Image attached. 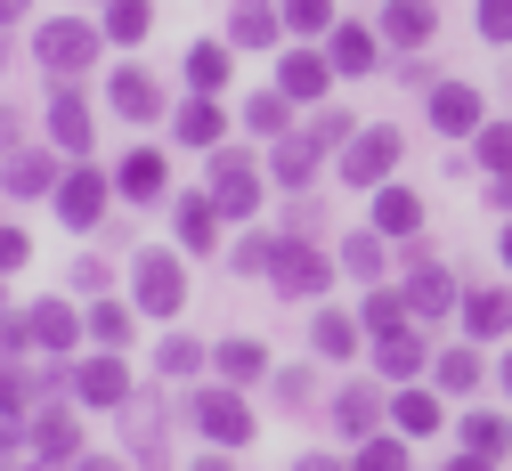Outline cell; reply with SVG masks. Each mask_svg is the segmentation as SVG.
Here are the masks:
<instances>
[{
    "label": "cell",
    "mask_w": 512,
    "mask_h": 471,
    "mask_svg": "<svg viewBox=\"0 0 512 471\" xmlns=\"http://www.w3.org/2000/svg\"><path fill=\"white\" fill-rule=\"evenodd\" d=\"M269 277H277V293H285V301H309V293H326L334 260H326V252H309V244H293V236H277V260H269Z\"/></svg>",
    "instance_id": "1"
},
{
    "label": "cell",
    "mask_w": 512,
    "mask_h": 471,
    "mask_svg": "<svg viewBox=\"0 0 512 471\" xmlns=\"http://www.w3.org/2000/svg\"><path fill=\"white\" fill-rule=\"evenodd\" d=\"M212 204L228 220H252L261 212V171H252V155H212Z\"/></svg>",
    "instance_id": "2"
},
{
    "label": "cell",
    "mask_w": 512,
    "mask_h": 471,
    "mask_svg": "<svg viewBox=\"0 0 512 471\" xmlns=\"http://www.w3.org/2000/svg\"><path fill=\"white\" fill-rule=\"evenodd\" d=\"M179 301H187V268L171 252H139V309L147 317H179Z\"/></svg>",
    "instance_id": "3"
},
{
    "label": "cell",
    "mask_w": 512,
    "mask_h": 471,
    "mask_svg": "<svg viewBox=\"0 0 512 471\" xmlns=\"http://www.w3.org/2000/svg\"><path fill=\"white\" fill-rule=\"evenodd\" d=\"M196 431L220 439V447H244V439H252V407H244L236 390H204V398H196Z\"/></svg>",
    "instance_id": "4"
},
{
    "label": "cell",
    "mask_w": 512,
    "mask_h": 471,
    "mask_svg": "<svg viewBox=\"0 0 512 471\" xmlns=\"http://www.w3.org/2000/svg\"><path fill=\"white\" fill-rule=\"evenodd\" d=\"M90 57H98V33H90V25H74V17H57V25L41 33V65H49V74H66V82H74Z\"/></svg>",
    "instance_id": "5"
},
{
    "label": "cell",
    "mask_w": 512,
    "mask_h": 471,
    "mask_svg": "<svg viewBox=\"0 0 512 471\" xmlns=\"http://www.w3.org/2000/svg\"><path fill=\"white\" fill-rule=\"evenodd\" d=\"M391 163H399V130H358L350 155H342V179H350V187H374Z\"/></svg>",
    "instance_id": "6"
},
{
    "label": "cell",
    "mask_w": 512,
    "mask_h": 471,
    "mask_svg": "<svg viewBox=\"0 0 512 471\" xmlns=\"http://www.w3.org/2000/svg\"><path fill=\"white\" fill-rule=\"evenodd\" d=\"M106 212V179L98 171H66V179H57V220H66V228H90Z\"/></svg>",
    "instance_id": "7"
},
{
    "label": "cell",
    "mask_w": 512,
    "mask_h": 471,
    "mask_svg": "<svg viewBox=\"0 0 512 471\" xmlns=\"http://www.w3.org/2000/svg\"><path fill=\"white\" fill-rule=\"evenodd\" d=\"M74 390L90 398V407H122V398H131V374H122V350H114V358H90V366H74Z\"/></svg>",
    "instance_id": "8"
},
{
    "label": "cell",
    "mask_w": 512,
    "mask_h": 471,
    "mask_svg": "<svg viewBox=\"0 0 512 471\" xmlns=\"http://www.w3.org/2000/svg\"><path fill=\"white\" fill-rule=\"evenodd\" d=\"M431 122H439V130H456V139H464V130H480V90L439 82V90H431Z\"/></svg>",
    "instance_id": "9"
},
{
    "label": "cell",
    "mask_w": 512,
    "mask_h": 471,
    "mask_svg": "<svg viewBox=\"0 0 512 471\" xmlns=\"http://www.w3.org/2000/svg\"><path fill=\"white\" fill-rule=\"evenodd\" d=\"M25 439H33V455H41V463H74V447H82L74 415H49V407L33 415V431H25Z\"/></svg>",
    "instance_id": "10"
},
{
    "label": "cell",
    "mask_w": 512,
    "mask_h": 471,
    "mask_svg": "<svg viewBox=\"0 0 512 471\" xmlns=\"http://www.w3.org/2000/svg\"><path fill=\"white\" fill-rule=\"evenodd\" d=\"M407 309L415 317H447V309H456V277H447V268H415V285H407Z\"/></svg>",
    "instance_id": "11"
},
{
    "label": "cell",
    "mask_w": 512,
    "mask_h": 471,
    "mask_svg": "<svg viewBox=\"0 0 512 471\" xmlns=\"http://www.w3.org/2000/svg\"><path fill=\"white\" fill-rule=\"evenodd\" d=\"M431 25H439V9H431V0H391V9H382V33H391L399 49L431 41Z\"/></svg>",
    "instance_id": "12"
},
{
    "label": "cell",
    "mask_w": 512,
    "mask_h": 471,
    "mask_svg": "<svg viewBox=\"0 0 512 471\" xmlns=\"http://www.w3.org/2000/svg\"><path fill=\"white\" fill-rule=\"evenodd\" d=\"M106 98H114V114H122V122H155V106H163V98H155V82H147V74H131V65L114 74V90H106Z\"/></svg>",
    "instance_id": "13"
},
{
    "label": "cell",
    "mask_w": 512,
    "mask_h": 471,
    "mask_svg": "<svg viewBox=\"0 0 512 471\" xmlns=\"http://www.w3.org/2000/svg\"><path fill=\"white\" fill-rule=\"evenodd\" d=\"M49 139H57V147H66V155H82V147H90V106H82L74 90H66V98H57V106H49Z\"/></svg>",
    "instance_id": "14"
},
{
    "label": "cell",
    "mask_w": 512,
    "mask_h": 471,
    "mask_svg": "<svg viewBox=\"0 0 512 471\" xmlns=\"http://www.w3.org/2000/svg\"><path fill=\"white\" fill-rule=\"evenodd\" d=\"M374 228H382V236H415V228H423V204H415L407 187H382V195H374Z\"/></svg>",
    "instance_id": "15"
},
{
    "label": "cell",
    "mask_w": 512,
    "mask_h": 471,
    "mask_svg": "<svg viewBox=\"0 0 512 471\" xmlns=\"http://www.w3.org/2000/svg\"><path fill=\"white\" fill-rule=\"evenodd\" d=\"M220 130H228V114H220L212 98H187V106H179V139H187V147H220Z\"/></svg>",
    "instance_id": "16"
},
{
    "label": "cell",
    "mask_w": 512,
    "mask_h": 471,
    "mask_svg": "<svg viewBox=\"0 0 512 471\" xmlns=\"http://www.w3.org/2000/svg\"><path fill=\"white\" fill-rule=\"evenodd\" d=\"M326 82H334V65H326V57H309V49L285 57V98H317Z\"/></svg>",
    "instance_id": "17"
},
{
    "label": "cell",
    "mask_w": 512,
    "mask_h": 471,
    "mask_svg": "<svg viewBox=\"0 0 512 471\" xmlns=\"http://www.w3.org/2000/svg\"><path fill=\"white\" fill-rule=\"evenodd\" d=\"M25 333H33V342H41V350H74V333H82V325H74V309H57V301H41Z\"/></svg>",
    "instance_id": "18"
},
{
    "label": "cell",
    "mask_w": 512,
    "mask_h": 471,
    "mask_svg": "<svg viewBox=\"0 0 512 471\" xmlns=\"http://www.w3.org/2000/svg\"><path fill=\"white\" fill-rule=\"evenodd\" d=\"M317 147H326L317 130H309V139H277V179H285V187H309V171H317Z\"/></svg>",
    "instance_id": "19"
},
{
    "label": "cell",
    "mask_w": 512,
    "mask_h": 471,
    "mask_svg": "<svg viewBox=\"0 0 512 471\" xmlns=\"http://www.w3.org/2000/svg\"><path fill=\"white\" fill-rule=\"evenodd\" d=\"M464 325L480 333V342H496V333L512 325V293H472V301H464Z\"/></svg>",
    "instance_id": "20"
},
{
    "label": "cell",
    "mask_w": 512,
    "mask_h": 471,
    "mask_svg": "<svg viewBox=\"0 0 512 471\" xmlns=\"http://www.w3.org/2000/svg\"><path fill=\"white\" fill-rule=\"evenodd\" d=\"M114 179H122V195H139V204H147V195H163V155H155V147H139Z\"/></svg>",
    "instance_id": "21"
},
{
    "label": "cell",
    "mask_w": 512,
    "mask_h": 471,
    "mask_svg": "<svg viewBox=\"0 0 512 471\" xmlns=\"http://www.w3.org/2000/svg\"><path fill=\"white\" fill-rule=\"evenodd\" d=\"M57 171H49V155H9V163H0V187H9V195H41Z\"/></svg>",
    "instance_id": "22"
},
{
    "label": "cell",
    "mask_w": 512,
    "mask_h": 471,
    "mask_svg": "<svg viewBox=\"0 0 512 471\" xmlns=\"http://www.w3.org/2000/svg\"><path fill=\"white\" fill-rule=\"evenodd\" d=\"M212 228H220V204H212V195H187V204H179V236H187V252H204Z\"/></svg>",
    "instance_id": "23"
},
{
    "label": "cell",
    "mask_w": 512,
    "mask_h": 471,
    "mask_svg": "<svg viewBox=\"0 0 512 471\" xmlns=\"http://www.w3.org/2000/svg\"><path fill=\"white\" fill-rule=\"evenodd\" d=\"M374 358H382V374H415L423 366V342L399 325V333H374Z\"/></svg>",
    "instance_id": "24"
},
{
    "label": "cell",
    "mask_w": 512,
    "mask_h": 471,
    "mask_svg": "<svg viewBox=\"0 0 512 471\" xmlns=\"http://www.w3.org/2000/svg\"><path fill=\"white\" fill-rule=\"evenodd\" d=\"M334 65H342V74H374V33L366 25H342L334 33Z\"/></svg>",
    "instance_id": "25"
},
{
    "label": "cell",
    "mask_w": 512,
    "mask_h": 471,
    "mask_svg": "<svg viewBox=\"0 0 512 471\" xmlns=\"http://www.w3.org/2000/svg\"><path fill=\"white\" fill-rule=\"evenodd\" d=\"M220 374H228V382L269 374V350H261V342H220Z\"/></svg>",
    "instance_id": "26"
},
{
    "label": "cell",
    "mask_w": 512,
    "mask_h": 471,
    "mask_svg": "<svg viewBox=\"0 0 512 471\" xmlns=\"http://www.w3.org/2000/svg\"><path fill=\"white\" fill-rule=\"evenodd\" d=\"M236 41H244V49H269V41H277V17L261 9V0H236Z\"/></svg>",
    "instance_id": "27"
},
{
    "label": "cell",
    "mask_w": 512,
    "mask_h": 471,
    "mask_svg": "<svg viewBox=\"0 0 512 471\" xmlns=\"http://www.w3.org/2000/svg\"><path fill=\"white\" fill-rule=\"evenodd\" d=\"M309 342H317V358H350V350H358V333H350V317H317V325H309Z\"/></svg>",
    "instance_id": "28"
},
{
    "label": "cell",
    "mask_w": 512,
    "mask_h": 471,
    "mask_svg": "<svg viewBox=\"0 0 512 471\" xmlns=\"http://www.w3.org/2000/svg\"><path fill=\"white\" fill-rule=\"evenodd\" d=\"M106 33L114 41H147V0H106Z\"/></svg>",
    "instance_id": "29"
},
{
    "label": "cell",
    "mask_w": 512,
    "mask_h": 471,
    "mask_svg": "<svg viewBox=\"0 0 512 471\" xmlns=\"http://www.w3.org/2000/svg\"><path fill=\"white\" fill-rule=\"evenodd\" d=\"M187 82H196V98H212L228 82V49H196V57H187Z\"/></svg>",
    "instance_id": "30"
},
{
    "label": "cell",
    "mask_w": 512,
    "mask_h": 471,
    "mask_svg": "<svg viewBox=\"0 0 512 471\" xmlns=\"http://www.w3.org/2000/svg\"><path fill=\"white\" fill-rule=\"evenodd\" d=\"M464 447H472V455H504V447H512V431H504L496 415H472V423H464Z\"/></svg>",
    "instance_id": "31"
},
{
    "label": "cell",
    "mask_w": 512,
    "mask_h": 471,
    "mask_svg": "<svg viewBox=\"0 0 512 471\" xmlns=\"http://www.w3.org/2000/svg\"><path fill=\"white\" fill-rule=\"evenodd\" d=\"M407 317H415V309H407V293H374V301H366V325H374V333H399Z\"/></svg>",
    "instance_id": "32"
},
{
    "label": "cell",
    "mask_w": 512,
    "mask_h": 471,
    "mask_svg": "<svg viewBox=\"0 0 512 471\" xmlns=\"http://www.w3.org/2000/svg\"><path fill=\"white\" fill-rule=\"evenodd\" d=\"M439 390H480V358L472 350H447L439 358Z\"/></svg>",
    "instance_id": "33"
},
{
    "label": "cell",
    "mask_w": 512,
    "mask_h": 471,
    "mask_svg": "<svg viewBox=\"0 0 512 471\" xmlns=\"http://www.w3.org/2000/svg\"><path fill=\"white\" fill-rule=\"evenodd\" d=\"M399 431H439V398L431 390H407L399 398Z\"/></svg>",
    "instance_id": "34"
},
{
    "label": "cell",
    "mask_w": 512,
    "mask_h": 471,
    "mask_svg": "<svg viewBox=\"0 0 512 471\" xmlns=\"http://www.w3.org/2000/svg\"><path fill=\"white\" fill-rule=\"evenodd\" d=\"M480 163H488L496 179L512 171V122H488V130H480Z\"/></svg>",
    "instance_id": "35"
},
{
    "label": "cell",
    "mask_w": 512,
    "mask_h": 471,
    "mask_svg": "<svg viewBox=\"0 0 512 471\" xmlns=\"http://www.w3.org/2000/svg\"><path fill=\"white\" fill-rule=\"evenodd\" d=\"M350 471H407V447H399V439H366Z\"/></svg>",
    "instance_id": "36"
},
{
    "label": "cell",
    "mask_w": 512,
    "mask_h": 471,
    "mask_svg": "<svg viewBox=\"0 0 512 471\" xmlns=\"http://www.w3.org/2000/svg\"><path fill=\"white\" fill-rule=\"evenodd\" d=\"M90 333H98L106 350H122V342H131V309H114V301H106V309H90Z\"/></svg>",
    "instance_id": "37"
},
{
    "label": "cell",
    "mask_w": 512,
    "mask_h": 471,
    "mask_svg": "<svg viewBox=\"0 0 512 471\" xmlns=\"http://www.w3.org/2000/svg\"><path fill=\"white\" fill-rule=\"evenodd\" d=\"M285 25H301V33H326V25H334V0H285Z\"/></svg>",
    "instance_id": "38"
},
{
    "label": "cell",
    "mask_w": 512,
    "mask_h": 471,
    "mask_svg": "<svg viewBox=\"0 0 512 471\" xmlns=\"http://www.w3.org/2000/svg\"><path fill=\"white\" fill-rule=\"evenodd\" d=\"M342 431H374V390H342Z\"/></svg>",
    "instance_id": "39"
},
{
    "label": "cell",
    "mask_w": 512,
    "mask_h": 471,
    "mask_svg": "<svg viewBox=\"0 0 512 471\" xmlns=\"http://www.w3.org/2000/svg\"><path fill=\"white\" fill-rule=\"evenodd\" d=\"M196 366H204V350H196V342H179V333H171V342H163V374L179 382V374H196Z\"/></svg>",
    "instance_id": "40"
},
{
    "label": "cell",
    "mask_w": 512,
    "mask_h": 471,
    "mask_svg": "<svg viewBox=\"0 0 512 471\" xmlns=\"http://www.w3.org/2000/svg\"><path fill=\"white\" fill-rule=\"evenodd\" d=\"M480 33L488 41H512V0H480Z\"/></svg>",
    "instance_id": "41"
},
{
    "label": "cell",
    "mask_w": 512,
    "mask_h": 471,
    "mask_svg": "<svg viewBox=\"0 0 512 471\" xmlns=\"http://www.w3.org/2000/svg\"><path fill=\"white\" fill-rule=\"evenodd\" d=\"M33 407V382L25 374H0V415H25Z\"/></svg>",
    "instance_id": "42"
},
{
    "label": "cell",
    "mask_w": 512,
    "mask_h": 471,
    "mask_svg": "<svg viewBox=\"0 0 512 471\" xmlns=\"http://www.w3.org/2000/svg\"><path fill=\"white\" fill-rule=\"evenodd\" d=\"M244 122H252V130H285V98H252Z\"/></svg>",
    "instance_id": "43"
},
{
    "label": "cell",
    "mask_w": 512,
    "mask_h": 471,
    "mask_svg": "<svg viewBox=\"0 0 512 471\" xmlns=\"http://www.w3.org/2000/svg\"><path fill=\"white\" fill-rule=\"evenodd\" d=\"M342 268H358V277H374V268H382V244H374V236H358V244L342 252Z\"/></svg>",
    "instance_id": "44"
},
{
    "label": "cell",
    "mask_w": 512,
    "mask_h": 471,
    "mask_svg": "<svg viewBox=\"0 0 512 471\" xmlns=\"http://www.w3.org/2000/svg\"><path fill=\"white\" fill-rule=\"evenodd\" d=\"M17 260H25V228H0V277H9Z\"/></svg>",
    "instance_id": "45"
},
{
    "label": "cell",
    "mask_w": 512,
    "mask_h": 471,
    "mask_svg": "<svg viewBox=\"0 0 512 471\" xmlns=\"http://www.w3.org/2000/svg\"><path fill=\"white\" fill-rule=\"evenodd\" d=\"M488 204H496V212H512V171H504V179L488 187Z\"/></svg>",
    "instance_id": "46"
},
{
    "label": "cell",
    "mask_w": 512,
    "mask_h": 471,
    "mask_svg": "<svg viewBox=\"0 0 512 471\" xmlns=\"http://www.w3.org/2000/svg\"><path fill=\"white\" fill-rule=\"evenodd\" d=\"M293 471H342V463H326V455H301V463H293Z\"/></svg>",
    "instance_id": "47"
},
{
    "label": "cell",
    "mask_w": 512,
    "mask_h": 471,
    "mask_svg": "<svg viewBox=\"0 0 512 471\" xmlns=\"http://www.w3.org/2000/svg\"><path fill=\"white\" fill-rule=\"evenodd\" d=\"M447 471H488V455H456V463H447Z\"/></svg>",
    "instance_id": "48"
},
{
    "label": "cell",
    "mask_w": 512,
    "mask_h": 471,
    "mask_svg": "<svg viewBox=\"0 0 512 471\" xmlns=\"http://www.w3.org/2000/svg\"><path fill=\"white\" fill-rule=\"evenodd\" d=\"M9 17H25V0H0V25H9Z\"/></svg>",
    "instance_id": "49"
},
{
    "label": "cell",
    "mask_w": 512,
    "mask_h": 471,
    "mask_svg": "<svg viewBox=\"0 0 512 471\" xmlns=\"http://www.w3.org/2000/svg\"><path fill=\"white\" fill-rule=\"evenodd\" d=\"M82 471H122V463H106V455H90V463H82Z\"/></svg>",
    "instance_id": "50"
},
{
    "label": "cell",
    "mask_w": 512,
    "mask_h": 471,
    "mask_svg": "<svg viewBox=\"0 0 512 471\" xmlns=\"http://www.w3.org/2000/svg\"><path fill=\"white\" fill-rule=\"evenodd\" d=\"M196 471H228V463H220V455H204V463H196Z\"/></svg>",
    "instance_id": "51"
},
{
    "label": "cell",
    "mask_w": 512,
    "mask_h": 471,
    "mask_svg": "<svg viewBox=\"0 0 512 471\" xmlns=\"http://www.w3.org/2000/svg\"><path fill=\"white\" fill-rule=\"evenodd\" d=\"M504 260H512V228H504Z\"/></svg>",
    "instance_id": "52"
},
{
    "label": "cell",
    "mask_w": 512,
    "mask_h": 471,
    "mask_svg": "<svg viewBox=\"0 0 512 471\" xmlns=\"http://www.w3.org/2000/svg\"><path fill=\"white\" fill-rule=\"evenodd\" d=\"M504 390H512V358H504Z\"/></svg>",
    "instance_id": "53"
}]
</instances>
